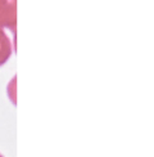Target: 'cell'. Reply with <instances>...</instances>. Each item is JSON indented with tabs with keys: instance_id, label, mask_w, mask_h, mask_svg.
Returning a JSON list of instances; mask_svg holds the SVG:
<instances>
[{
	"instance_id": "obj_1",
	"label": "cell",
	"mask_w": 154,
	"mask_h": 157,
	"mask_svg": "<svg viewBox=\"0 0 154 157\" xmlns=\"http://www.w3.org/2000/svg\"><path fill=\"white\" fill-rule=\"evenodd\" d=\"M0 27L10 30L13 36H16L17 0H0Z\"/></svg>"
},
{
	"instance_id": "obj_2",
	"label": "cell",
	"mask_w": 154,
	"mask_h": 157,
	"mask_svg": "<svg viewBox=\"0 0 154 157\" xmlns=\"http://www.w3.org/2000/svg\"><path fill=\"white\" fill-rule=\"evenodd\" d=\"M13 53V43L6 34V30L0 27V67L8 62Z\"/></svg>"
},
{
	"instance_id": "obj_3",
	"label": "cell",
	"mask_w": 154,
	"mask_h": 157,
	"mask_svg": "<svg viewBox=\"0 0 154 157\" xmlns=\"http://www.w3.org/2000/svg\"><path fill=\"white\" fill-rule=\"evenodd\" d=\"M0 157H4V156H3V155H0Z\"/></svg>"
}]
</instances>
